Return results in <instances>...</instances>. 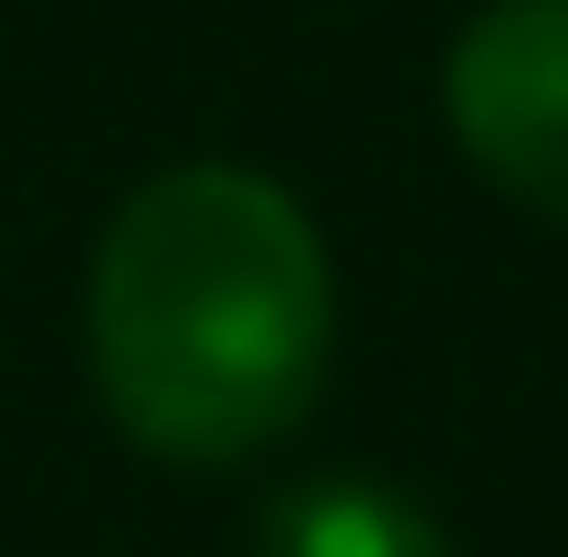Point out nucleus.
<instances>
[{"label": "nucleus", "instance_id": "1", "mask_svg": "<svg viewBox=\"0 0 568 557\" xmlns=\"http://www.w3.org/2000/svg\"><path fill=\"white\" fill-rule=\"evenodd\" d=\"M93 395L163 465H255L291 442L337 348V267L255 163H174L116 198L82 278Z\"/></svg>", "mask_w": 568, "mask_h": 557}, {"label": "nucleus", "instance_id": "2", "mask_svg": "<svg viewBox=\"0 0 568 557\" xmlns=\"http://www.w3.org/2000/svg\"><path fill=\"white\" fill-rule=\"evenodd\" d=\"M442 105L487 186L568 221V0H487L453 36Z\"/></svg>", "mask_w": 568, "mask_h": 557}, {"label": "nucleus", "instance_id": "3", "mask_svg": "<svg viewBox=\"0 0 568 557\" xmlns=\"http://www.w3.org/2000/svg\"><path fill=\"white\" fill-rule=\"evenodd\" d=\"M255 557H453V535L383 476H302L255 523Z\"/></svg>", "mask_w": 568, "mask_h": 557}]
</instances>
